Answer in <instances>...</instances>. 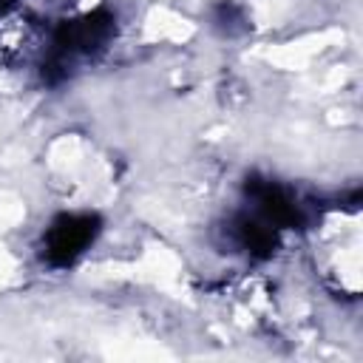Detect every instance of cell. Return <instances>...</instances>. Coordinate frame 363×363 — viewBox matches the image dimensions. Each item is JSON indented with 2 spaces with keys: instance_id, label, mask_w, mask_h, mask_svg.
Returning a JSON list of instances; mask_svg holds the SVG:
<instances>
[{
  "instance_id": "cell-3",
  "label": "cell",
  "mask_w": 363,
  "mask_h": 363,
  "mask_svg": "<svg viewBox=\"0 0 363 363\" xmlns=\"http://www.w3.org/2000/svg\"><path fill=\"white\" fill-rule=\"evenodd\" d=\"M111 31V17L96 11V14H88L82 20H74L68 23L60 37H57V48L60 54H77V51H91L96 48Z\"/></svg>"
},
{
  "instance_id": "cell-2",
  "label": "cell",
  "mask_w": 363,
  "mask_h": 363,
  "mask_svg": "<svg viewBox=\"0 0 363 363\" xmlns=\"http://www.w3.org/2000/svg\"><path fill=\"white\" fill-rule=\"evenodd\" d=\"M96 233V218L91 216H62L51 233H48V258L54 264H68L74 261L94 238Z\"/></svg>"
},
{
  "instance_id": "cell-1",
  "label": "cell",
  "mask_w": 363,
  "mask_h": 363,
  "mask_svg": "<svg viewBox=\"0 0 363 363\" xmlns=\"http://www.w3.org/2000/svg\"><path fill=\"white\" fill-rule=\"evenodd\" d=\"M43 26L34 14L11 6V0L0 6V71L26 65L37 54Z\"/></svg>"
}]
</instances>
